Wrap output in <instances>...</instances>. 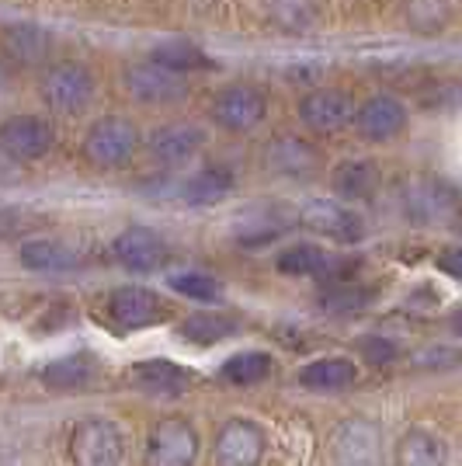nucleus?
<instances>
[{
  "instance_id": "35",
  "label": "nucleus",
  "mask_w": 462,
  "mask_h": 466,
  "mask_svg": "<svg viewBox=\"0 0 462 466\" xmlns=\"http://www.w3.org/2000/svg\"><path fill=\"white\" fill-rule=\"evenodd\" d=\"M459 351L452 349H431V351H421V355H414V362L421 366V370H442V366H459Z\"/></svg>"
},
{
  "instance_id": "7",
  "label": "nucleus",
  "mask_w": 462,
  "mask_h": 466,
  "mask_svg": "<svg viewBox=\"0 0 462 466\" xmlns=\"http://www.w3.org/2000/svg\"><path fill=\"white\" fill-rule=\"evenodd\" d=\"M198 460V431L185 418L156 421L146 439V466H195Z\"/></svg>"
},
{
  "instance_id": "11",
  "label": "nucleus",
  "mask_w": 462,
  "mask_h": 466,
  "mask_svg": "<svg viewBox=\"0 0 462 466\" xmlns=\"http://www.w3.org/2000/svg\"><path fill=\"white\" fill-rule=\"evenodd\" d=\"M299 118L309 133H320V137L341 133L355 122V97L337 87H316L299 101Z\"/></svg>"
},
{
  "instance_id": "1",
  "label": "nucleus",
  "mask_w": 462,
  "mask_h": 466,
  "mask_svg": "<svg viewBox=\"0 0 462 466\" xmlns=\"http://www.w3.org/2000/svg\"><path fill=\"white\" fill-rule=\"evenodd\" d=\"M136 150H139V129H136L133 118L126 116L97 118L95 126L84 133V157L95 167H105V171L129 164Z\"/></svg>"
},
{
  "instance_id": "20",
  "label": "nucleus",
  "mask_w": 462,
  "mask_h": 466,
  "mask_svg": "<svg viewBox=\"0 0 462 466\" xmlns=\"http://www.w3.org/2000/svg\"><path fill=\"white\" fill-rule=\"evenodd\" d=\"M97 372V359L91 351H74V355H63L56 362H49L42 370V383L56 393H74L84 390Z\"/></svg>"
},
{
  "instance_id": "8",
  "label": "nucleus",
  "mask_w": 462,
  "mask_h": 466,
  "mask_svg": "<svg viewBox=\"0 0 462 466\" xmlns=\"http://www.w3.org/2000/svg\"><path fill=\"white\" fill-rule=\"evenodd\" d=\"M112 258H116L126 272L154 275L171 261V248H167V240L156 230H150V227H129V230H122L116 237Z\"/></svg>"
},
{
  "instance_id": "34",
  "label": "nucleus",
  "mask_w": 462,
  "mask_h": 466,
  "mask_svg": "<svg viewBox=\"0 0 462 466\" xmlns=\"http://www.w3.org/2000/svg\"><path fill=\"white\" fill-rule=\"evenodd\" d=\"M28 227V213L18 209V206H7V202H0V240H7V237H15Z\"/></svg>"
},
{
  "instance_id": "24",
  "label": "nucleus",
  "mask_w": 462,
  "mask_h": 466,
  "mask_svg": "<svg viewBox=\"0 0 462 466\" xmlns=\"http://www.w3.org/2000/svg\"><path fill=\"white\" fill-rule=\"evenodd\" d=\"M18 258L28 272H42V275L77 268V254L70 251L66 244L53 240V237H32V240H25Z\"/></svg>"
},
{
  "instance_id": "26",
  "label": "nucleus",
  "mask_w": 462,
  "mask_h": 466,
  "mask_svg": "<svg viewBox=\"0 0 462 466\" xmlns=\"http://www.w3.org/2000/svg\"><path fill=\"white\" fill-rule=\"evenodd\" d=\"M397 466H445V446L427 428H410L397 449Z\"/></svg>"
},
{
  "instance_id": "10",
  "label": "nucleus",
  "mask_w": 462,
  "mask_h": 466,
  "mask_svg": "<svg viewBox=\"0 0 462 466\" xmlns=\"http://www.w3.org/2000/svg\"><path fill=\"white\" fill-rule=\"evenodd\" d=\"M265 112H268V97H265L261 87H251V84L223 87L212 101V118L226 133H247L265 118Z\"/></svg>"
},
{
  "instance_id": "40",
  "label": "nucleus",
  "mask_w": 462,
  "mask_h": 466,
  "mask_svg": "<svg viewBox=\"0 0 462 466\" xmlns=\"http://www.w3.org/2000/svg\"><path fill=\"white\" fill-rule=\"evenodd\" d=\"M452 330H456V334L462 338V310L456 313V317H452Z\"/></svg>"
},
{
  "instance_id": "13",
  "label": "nucleus",
  "mask_w": 462,
  "mask_h": 466,
  "mask_svg": "<svg viewBox=\"0 0 462 466\" xmlns=\"http://www.w3.org/2000/svg\"><path fill=\"white\" fill-rule=\"evenodd\" d=\"M303 227H309L320 237H330L337 244H358L366 237V223L362 216L351 213L345 202H330V198H316V202H306L303 206Z\"/></svg>"
},
{
  "instance_id": "12",
  "label": "nucleus",
  "mask_w": 462,
  "mask_h": 466,
  "mask_svg": "<svg viewBox=\"0 0 462 466\" xmlns=\"http://www.w3.org/2000/svg\"><path fill=\"white\" fill-rule=\"evenodd\" d=\"M212 456L216 466H257L265 456V431L247 418H233L219 428Z\"/></svg>"
},
{
  "instance_id": "6",
  "label": "nucleus",
  "mask_w": 462,
  "mask_h": 466,
  "mask_svg": "<svg viewBox=\"0 0 462 466\" xmlns=\"http://www.w3.org/2000/svg\"><path fill=\"white\" fill-rule=\"evenodd\" d=\"M122 84L143 105H174V101H181V97L188 95V80L181 77V74H174V70H167V66L154 63V59L129 63L126 74H122Z\"/></svg>"
},
{
  "instance_id": "3",
  "label": "nucleus",
  "mask_w": 462,
  "mask_h": 466,
  "mask_svg": "<svg viewBox=\"0 0 462 466\" xmlns=\"http://www.w3.org/2000/svg\"><path fill=\"white\" fill-rule=\"evenodd\" d=\"M91 97H95V74L84 63H56L45 70V77H42L45 108L63 112V116H77L91 105Z\"/></svg>"
},
{
  "instance_id": "32",
  "label": "nucleus",
  "mask_w": 462,
  "mask_h": 466,
  "mask_svg": "<svg viewBox=\"0 0 462 466\" xmlns=\"http://www.w3.org/2000/svg\"><path fill=\"white\" fill-rule=\"evenodd\" d=\"M171 289L185 299H195V303H216L223 296V286L206 272H177L167 279Z\"/></svg>"
},
{
  "instance_id": "29",
  "label": "nucleus",
  "mask_w": 462,
  "mask_h": 466,
  "mask_svg": "<svg viewBox=\"0 0 462 466\" xmlns=\"http://www.w3.org/2000/svg\"><path fill=\"white\" fill-rule=\"evenodd\" d=\"M278 272L286 275H299V279H324V272H327L330 258L324 248H316V244H292V248H286V251L278 254Z\"/></svg>"
},
{
  "instance_id": "33",
  "label": "nucleus",
  "mask_w": 462,
  "mask_h": 466,
  "mask_svg": "<svg viewBox=\"0 0 462 466\" xmlns=\"http://www.w3.org/2000/svg\"><path fill=\"white\" fill-rule=\"evenodd\" d=\"M372 303V289L366 286H351V282H341V286H334V289L320 292V307L327 313H355L368 307Z\"/></svg>"
},
{
  "instance_id": "4",
  "label": "nucleus",
  "mask_w": 462,
  "mask_h": 466,
  "mask_svg": "<svg viewBox=\"0 0 462 466\" xmlns=\"http://www.w3.org/2000/svg\"><path fill=\"white\" fill-rule=\"evenodd\" d=\"M459 206V192L448 188L445 181L427 175L407 177L404 185V213L417 223V227H438L445 219H452Z\"/></svg>"
},
{
  "instance_id": "23",
  "label": "nucleus",
  "mask_w": 462,
  "mask_h": 466,
  "mask_svg": "<svg viewBox=\"0 0 462 466\" xmlns=\"http://www.w3.org/2000/svg\"><path fill=\"white\" fill-rule=\"evenodd\" d=\"M330 188L341 195L345 202H358V198H372L379 188V167L372 160H341L330 175Z\"/></svg>"
},
{
  "instance_id": "27",
  "label": "nucleus",
  "mask_w": 462,
  "mask_h": 466,
  "mask_svg": "<svg viewBox=\"0 0 462 466\" xmlns=\"http://www.w3.org/2000/svg\"><path fill=\"white\" fill-rule=\"evenodd\" d=\"M230 334H236V320H233L230 313L202 310L181 320V338L192 341V345H216V341H223Z\"/></svg>"
},
{
  "instance_id": "38",
  "label": "nucleus",
  "mask_w": 462,
  "mask_h": 466,
  "mask_svg": "<svg viewBox=\"0 0 462 466\" xmlns=\"http://www.w3.org/2000/svg\"><path fill=\"white\" fill-rule=\"evenodd\" d=\"M21 181V164H15L7 154H0V185H15Z\"/></svg>"
},
{
  "instance_id": "28",
  "label": "nucleus",
  "mask_w": 462,
  "mask_h": 466,
  "mask_svg": "<svg viewBox=\"0 0 462 466\" xmlns=\"http://www.w3.org/2000/svg\"><path fill=\"white\" fill-rule=\"evenodd\" d=\"M219 376L233 387H254L271 376V355L268 351H236L223 362Z\"/></svg>"
},
{
  "instance_id": "9",
  "label": "nucleus",
  "mask_w": 462,
  "mask_h": 466,
  "mask_svg": "<svg viewBox=\"0 0 462 466\" xmlns=\"http://www.w3.org/2000/svg\"><path fill=\"white\" fill-rule=\"evenodd\" d=\"M108 317L118 330H143L167 320V303L146 286H122L108 296Z\"/></svg>"
},
{
  "instance_id": "39",
  "label": "nucleus",
  "mask_w": 462,
  "mask_h": 466,
  "mask_svg": "<svg viewBox=\"0 0 462 466\" xmlns=\"http://www.w3.org/2000/svg\"><path fill=\"white\" fill-rule=\"evenodd\" d=\"M11 66H7V63H4V59H0V91H7V87H11Z\"/></svg>"
},
{
  "instance_id": "30",
  "label": "nucleus",
  "mask_w": 462,
  "mask_h": 466,
  "mask_svg": "<svg viewBox=\"0 0 462 466\" xmlns=\"http://www.w3.org/2000/svg\"><path fill=\"white\" fill-rule=\"evenodd\" d=\"M150 59L160 63V66H167V70H174V74H181V77L188 70H206V66H212L209 56L198 46H192V42H164V46H156L154 53H150Z\"/></svg>"
},
{
  "instance_id": "16",
  "label": "nucleus",
  "mask_w": 462,
  "mask_h": 466,
  "mask_svg": "<svg viewBox=\"0 0 462 466\" xmlns=\"http://www.w3.org/2000/svg\"><path fill=\"white\" fill-rule=\"evenodd\" d=\"M334 452L341 466H379V428L366 418H351L337 428Z\"/></svg>"
},
{
  "instance_id": "18",
  "label": "nucleus",
  "mask_w": 462,
  "mask_h": 466,
  "mask_svg": "<svg viewBox=\"0 0 462 466\" xmlns=\"http://www.w3.org/2000/svg\"><path fill=\"white\" fill-rule=\"evenodd\" d=\"M289 227H292L289 213H282L275 206H254V209H247V213L236 219L233 240L240 248H265L271 240H278Z\"/></svg>"
},
{
  "instance_id": "15",
  "label": "nucleus",
  "mask_w": 462,
  "mask_h": 466,
  "mask_svg": "<svg viewBox=\"0 0 462 466\" xmlns=\"http://www.w3.org/2000/svg\"><path fill=\"white\" fill-rule=\"evenodd\" d=\"M355 126L366 139H393L397 133H404L407 126V108L393 95H372L355 108Z\"/></svg>"
},
{
  "instance_id": "25",
  "label": "nucleus",
  "mask_w": 462,
  "mask_h": 466,
  "mask_svg": "<svg viewBox=\"0 0 462 466\" xmlns=\"http://www.w3.org/2000/svg\"><path fill=\"white\" fill-rule=\"evenodd\" d=\"M4 49H7V56L18 59V63L39 66L53 53V35L45 28H39V25H11L4 32Z\"/></svg>"
},
{
  "instance_id": "36",
  "label": "nucleus",
  "mask_w": 462,
  "mask_h": 466,
  "mask_svg": "<svg viewBox=\"0 0 462 466\" xmlns=\"http://www.w3.org/2000/svg\"><path fill=\"white\" fill-rule=\"evenodd\" d=\"M362 351H366L368 359L376 362V366H386V362H393V355H397V349L386 341V338H372V341H366L362 345Z\"/></svg>"
},
{
  "instance_id": "17",
  "label": "nucleus",
  "mask_w": 462,
  "mask_h": 466,
  "mask_svg": "<svg viewBox=\"0 0 462 466\" xmlns=\"http://www.w3.org/2000/svg\"><path fill=\"white\" fill-rule=\"evenodd\" d=\"M192 370L177 366L171 359H146V362H136L133 366V383L143 393H154V397H177L192 387Z\"/></svg>"
},
{
  "instance_id": "37",
  "label": "nucleus",
  "mask_w": 462,
  "mask_h": 466,
  "mask_svg": "<svg viewBox=\"0 0 462 466\" xmlns=\"http://www.w3.org/2000/svg\"><path fill=\"white\" fill-rule=\"evenodd\" d=\"M438 268H442L448 279H462V248H448V251H442Z\"/></svg>"
},
{
  "instance_id": "19",
  "label": "nucleus",
  "mask_w": 462,
  "mask_h": 466,
  "mask_svg": "<svg viewBox=\"0 0 462 466\" xmlns=\"http://www.w3.org/2000/svg\"><path fill=\"white\" fill-rule=\"evenodd\" d=\"M268 164H271V171H278V175L309 177L316 171V164H320V154H316V147H313L309 139L278 137L268 147Z\"/></svg>"
},
{
  "instance_id": "31",
  "label": "nucleus",
  "mask_w": 462,
  "mask_h": 466,
  "mask_svg": "<svg viewBox=\"0 0 462 466\" xmlns=\"http://www.w3.org/2000/svg\"><path fill=\"white\" fill-rule=\"evenodd\" d=\"M271 21L286 32H306L316 18V4L313 0H268Z\"/></svg>"
},
{
  "instance_id": "2",
  "label": "nucleus",
  "mask_w": 462,
  "mask_h": 466,
  "mask_svg": "<svg viewBox=\"0 0 462 466\" xmlns=\"http://www.w3.org/2000/svg\"><path fill=\"white\" fill-rule=\"evenodd\" d=\"M70 460H74V466H122L126 439H122L116 421L84 418L70 435Z\"/></svg>"
},
{
  "instance_id": "21",
  "label": "nucleus",
  "mask_w": 462,
  "mask_h": 466,
  "mask_svg": "<svg viewBox=\"0 0 462 466\" xmlns=\"http://www.w3.org/2000/svg\"><path fill=\"white\" fill-rule=\"evenodd\" d=\"M358 380V366L345 359V355H327V359H316L306 362L299 370V383L316 393H334V390H347Z\"/></svg>"
},
{
  "instance_id": "14",
  "label": "nucleus",
  "mask_w": 462,
  "mask_h": 466,
  "mask_svg": "<svg viewBox=\"0 0 462 466\" xmlns=\"http://www.w3.org/2000/svg\"><path fill=\"white\" fill-rule=\"evenodd\" d=\"M202 147H206V133L198 126H192V122H167V126L154 129L150 139H146L150 157H154L156 164H164V167L188 164Z\"/></svg>"
},
{
  "instance_id": "22",
  "label": "nucleus",
  "mask_w": 462,
  "mask_h": 466,
  "mask_svg": "<svg viewBox=\"0 0 462 466\" xmlns=\"http://www.w3.org/2000/svg\"><path fill=\"white\" fill-rule=\"evenodd\" d=\"M233 185H236V177H233L230 167H223V164H209V167H202V171H195L185 185H181V198L188 202V206H216V202H223L226 195L233 192Z\"/></svg>"
},
{
  "instance_id": "5",
  "label": "nucleus",
  "mask_w": 462,
  "mask_h": 466,
  "mask_svg": "<svg viewBox=\"0 0 462 466\" xmlns=\"http://www.w3.org/2000/svg\"><path fill=\"white\" fill-rule=\"evenodd\" d=\"M56 147V129L39 116H11L0 122V154L15 164H35Z\"/></svg>"
}]
</instances>
